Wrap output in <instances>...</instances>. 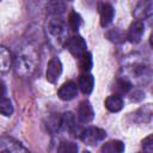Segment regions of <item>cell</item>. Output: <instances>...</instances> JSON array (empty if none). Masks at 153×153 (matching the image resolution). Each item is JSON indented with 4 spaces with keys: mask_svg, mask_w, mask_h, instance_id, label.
I'll use <instances>...</instances> for the list:
<instances>
[{
    "mask_svg": "<svg viewBox=\"0 0 153 153\" xmlns=\"http://www.w3.org/2000/svg\"><path fill=\"white\" fill-rule=\"evenodd\" d=\"M130 88H131V84L126 79H118L114 86V90H115V92H117L116 94H118V96L128 93Z\"/></svg>",
    "mask_w": 153,
    "mask_h": 153,
    "instance_id": "d6986e66",
    "label": "cell"
},
{
    "mask_svg": "<svg viewBox=\"0 0 153 153\" xmlns=\"http://www.w3.org/2000/svg\"><path fill=\"white\" fill-rule=\"evenodd\" d=\"M65 2L61 0H50L47 5V12L51 16H60L61 13L65 12Z\"/></svg>",
    "mask_w": 153,
    "mask_h": 153,
    "instance_id": "9a60e30c",
    "label": "cell"
},
{
    "mask_svg": "<svg viewBox=\"0 0 153 153\" xmlns=\"http://www.w3.org/2000/svg\"><path fill=\"white\" fill-rule=\"evenodd\" d=\"M5 91H6L5 84H4V81H2V80H0V97H1V96H4Z\"/></svg>",
    "mask_w": 153,
    "mask_h": 153,
    "instance_id": "cb8c5ba5",
    "label": "cell"
},
{
    "mask_svg": "<svg viewBox=\"0 0 153 153\" xmlns=\"http://www.w3.org/2000/svg\"><path fill=\"white\" fill-rule=\"evenodd\" d=\"M0 1H1V0H0Z\"/></svg>",
    "mask_w": 153,
    "mask_h": 153,
    "instance_id": "484cf974",
    "label": "cell"
},
{
    "mask_svg": "<svg viewBox=\"0 0 153 153\" xmlns=\"http://www.w3.org/2000/svg\"><path fill=\"white\" fill-rule=\"evenodd\" d=\"M61 127L66 128L67 130H73L75 127L74 122V116L72 112H65L63 116L61 117Z\"/></svg>",
    "mask_w": 153,
    "mask_h": 153,
    "instance_id": "ffe728a7",
    "label": "cell"
},
{
    "mask_svg": "<svg viewBox=\"0 0 153 153\" xmlns=\"http://www.w3.org/2000/svg\"><path fill=\"white\" fill-rule=\"evenodd\" d=\"M69 1H72V0H69Z\"/></svg>",
    "mask_w": 153,
    "mask_h": 153,
    "instance_id": "d4e9b609",
    "label": "cell"
},
{
    "mask_svg": "<svg viewBox=\"0 0 153 153\" xmlns=\"http://www.w3.org/2000/svg\"><path fill=\"white\" fill-rule=\"evenodd\" d=\"M80 59V62H79V67H80V71L84 72V73H87L91 71L92 68V65H93V61H92V55L90 53H85Z\"/></svg>",
    "mask_w": 153,
    "mask_h": 153,
    "instance_id": "ac0fdd59",
    "label": "cell"
},
{
    "mask_svg": "<svg viewBox=\"0 0 153 153\" xmlns=\"http://www.w3.org/2000/svg\"><path fill=\"white\" fill-rule=\"evenodd\" d=\"M152 140H153L152 135H148L147 137H145L142 140V148H143V151H146L148 153L153 152V141Z\"/></svg>",
    "mask_w": 153,
    "mask_h": 153,
    "instance_id": "603a6c76",
    "label": "cell"
},
{
    "mask_svg": "<svg viewBox=\"0 0 153 153\" xmlns=\"http://www.w3.org/2000/svg\"><path fill=\"white\" fill-rule=\"evenodd\" d=\"M62 73V63L60 61L59 57H53L47 66V73H45V78L49 82L55 84L59 78L61 76Z\"/></svg>",
    "mask_w": 153,
    "mask_h": 153,
    "instance_id": "277c9868",
    "label": "cell"
},
{
    "mask_svg": "<svg viewBox=\"0 0 153 153\" xmlns=\"http://www.w3.org/2000/svg\"><path fill=\"white\" fill-rule=\"evenodd\" d=\"M81 24H82L81 16L75 11H72L69 13V16H68V25H69V27L73 31H78L79 27L81 26Z\"/></svg>",
    "mask_w": 153,
    "mask_h": 153,
    "instance_id": "e0dca14e",
    "label": "cell"
},
{
    "mask_svg": "<svg viewBox=\"0 0 153 153\" xmlns=\"http://www.w3.org/2000/svg\"><path fill=\"white\" fill-rule=\"evenodd\" d=\"M94 112L91 103L88 100H82L78 106V120L81 123H88L93 120Z\"/></svg>",
    "mask_w": 153,
    "mask_h": 153,
    "instance_id": "30bf717a",
    "label": "cell"
},
{
    "mask_svg": "<svg viewBox=\"0 0 153 153\" xmlns=\"http://www.w3.org/2000/svg\"><path fill=\"white\" fill-rule=\"evenodd\" d=\"M0 114L2 116L10 117L13 115V105L10 98L1 96L0 97Z\"/></svg>",
    "mask_w": 153,
    "mask_h": 153,
    "instance_id": "2e32d148",
    "label": "cell"
},
{
    "mask_svg": "<svg viewBox=\"0 0 153 153\" xmlns=\"http://www.w3.org/2000/svg\"><path fill=\"white\" fill-rule=\"evenodd\" d=\"M78 91H79V87L75 82L73 81H67L65 82L57 91V96L60 99L65 100V102H68V100H72L74 99L76 96H78Z\"/></svg>",
    "mask_w": 153,
    "mask_h": 153,
    "instance_id": "ba28073f",
    "label": "cell"
},
{
    "mask_svg": "<svg viewBox=\"0 0 153 153\" xmlns=\"http://www.w3.org/2000/svg\"><path fill=\"white\" fill-rule=\"evenodd\" d=\"M98 10H99V16H100V25L103 27L109 26L112 23V19L115 16L114 7L108 2H102L98 5Z\"/></svg>",
    "mask_w": 153,
    "mask_h": 153,
    "instance_id": "9c48e42d",
    "label": "cell"
},
{
    "mask_svg": "<svg viewBox=\"0 0 153 153\" xmlns=\"http://www.w3.org/2000/svg\"><path fill=\"white\" fill-rule=\"evenodd\" d=\"M93 85H94V78L88 72L87 73H84L79 78V85H78V87L80 88V91L84 94H90L92 92V90H93Z\"/></svg>",
    "mask_w": 153,
    "mask_h": 153,
    "instance_id": "8fae6325",
    "label": "cell"
},
{
    "mask_svg": "<svg viewBox=\"0 0 153 153\" xmlns=\"http://www.w3.org/2000/svg\"><path fill=\"white\" fill-rule=\"evenodd\" d=\"M105 108L111 112H118L123 108V99L118 94H111L105 99Z\"/></svg>",
    "mask_w": 153,
    "mask_h": 153,
    "instance_id": "7c38bea8",
    "label": "cell"
},
{
    "mask_svg": "<svg viewBox=\"0 0 153 153\" xmlns=\"http://www.w3.org/2000/svg\"><path fill=\"white\" fill-rule=\"evenodd\" d=\"M59 152L61 153H74L78 151V146L73 142H68V141H63L61 142V145L57 148Z\"/></svg>",
    "mask_w": 153,
    "mask_h": 153,
    "instance_id": "44dd1931",
    "label": "cell"
},
{
    "mask_svg": "<svg viewBox=\"0 0 153 153\" xmlns=\"http://www.w3.org/2000/svg\"><path fill=\"white\" fill-rule=\"evenodd\" d=\"M11 63H12V59L8 49L5 48L4 45H0V74L7 73L11 68Z\"/></svg>",
    "mask_w": 153,
    "mask_h": 153,
    "instance_id": "4fadbf2b",
    "label": "cell"
},
{
    "mask_svg": "<svg viewBox=\"0 0 153 153\" xmlns=\"http://www.w3.org/2000/svg\"><path fill=\"white\" fill-rule=\"evenodd\" d=\"M106 36H108V38H109L110 41H112V42H115V43H120V42H122V41L124 39L122 32H121L120 30H117V29L109 31V32L106 33Z\"/></svg>",
    "mask_w": 153,
    "mask_h": 153,
    "instance_id": "7402d4cb",
    "label": "cell"
},
{
    "mask_svg": "<svg viewBox=\"0 0 153 153\" xmlns=\"http://www.w3.org/2000/svg\"><path fill=\"white\" fill-rule=\"evenodd\" d=\"M100 151L103 153H121L124 151V143L120 140H111L109 142H105Z\"/></svg>",
    "mask_w": 153,
    "mask_h": 153,
    "instance_id": "5bb4252c",
    "label": "cell"
},
{
    "mask_svg": "<svg viewBox=\"0 0 153 153\" xmlns=\"http://www.w3.org/2000/svg\"><path fill=\"white\" fill-rule=\"evenodd\" d=\"M48 33L56 45H61L66 37V25L61 19L53 18L48 24Z\"/></svg>",
    "mask_w": 153,
    "mask_h": 153,
    "instance_id": "6da1fadb",
    "label": "cell"
},
{
    "mask_svg": "<svg viewBox=\"0 0 153 153\" xmlns=\"http://www.w3.org/2000/svg\"><path fill=\"white\" fill-rule=\"evenodd\" d=\"M145 32V24L142 20H135L130 24L128 32H127V39L130 43H139L142 38V35Z\"/></svg>",
    "mask_w": 153,
    "mask_h": 153,
    "instance_id": "52a82bcc",
    "label": "cell"
},
{
    "mask_svg": "<svg viewBox=\"0 0 153 153\" xmlns=\"http://www.w3.org/2000/svg\"><path fill=\"white\" fill-rule=\"evenodd\" d=\"M105 136H106V133L104 129L98 128V127H88L81 131L80 140L88 146H93V145H97L98 142L103 141L105 139Z\"/></svg>",
    "mask_w": 153,
    "mask_h": 153,
    "instance_id": "7a4b0ae2",
    "label": "cell"
},
{
    "mask_svg": "<svg viewBox=\"0 0 153 153\" xmlns=\"http://www.w3.org/2000/svg\"><path fill=\"white\" fill-rule=\"evenodd\" d=\"M66 47L68 49V51L76 59L81 57L86 51H87V44H86V41L80 36V35H75V36H72L67 43H66Z\"/></svg>",
    "mask_w": 153,
    "mask_h": 153,
    "instance_id": "3957f363",
    "label": "cell"
},
{
    "mask_svg": "<svg viewBox=\"0 0 153 153\" xmlns=\"http://www.w3.org/2000/svg\"><path fill=\"white\" fill-rule=\"evenodd\" d=\"M0 152H26V148L18 140L2 135L0 136Z\"/></svg>",
    "mask_w": 153,
    "mask_h": 153,
    "instance_id": "8992f818",
    "label": "cell"
},
{
    "mask_svg": "<svg viewBox=\"0 0 153 153\" xmlns=\"http://www.w3.org/2000/svg\"><path fill=\"white\" fill-rule=\"evenodd\" d=\"M153 13V2L152 0H140L134 11H133V16L137 19V20H142V19H147L152 16Z\"/></svg>",
    "mask_w": 153,
    "mask_h": 153,
    "instance_id": "5b68a950",
    "label": "cell"
}]
</instances>
